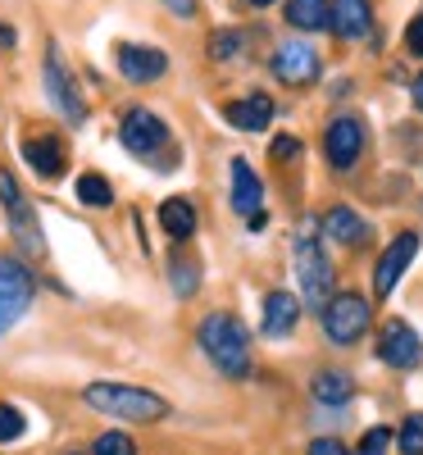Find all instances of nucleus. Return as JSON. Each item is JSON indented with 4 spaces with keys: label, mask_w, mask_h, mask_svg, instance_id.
Here are the masks:
<instances>
[{
    "label": "nucleus",
    "mask_w": 423,
    "mask_h": 455,
    "mask_svg": "<svg viewBox=\"0 0 423 455\" xmlns=\"http://www.w3.org/2000/svg\"><path fill=\"white\" fill-rule=\"evenodd\" d=\"M233 210L246 219L264 210V182L255 178V169L246 160H233Z\"/></svg>",
    "instance_id": "obj_15"
},
{
    "label": "nucleus",
    "mask_w": 423,
    "mask_h": 455,
    "mask_svg": "<svg viewBox=\"0 0 423 455\" xmlns=\"http://www.w3.org/2000/svg\"><path fill=\"white\" fill-rule=\"evenodd\" d=\"M164 5H169L178 19H191V14H196V0H164Z\"/></svg>",
    "instance_id": "obj_33"
},
{
    "label": "nucleus",
    "mask_w": 423,
    "mask_h": 455,
    "mask_svg": "<svg viewBox=\"0 0 423 455\" xmlns=\"http://www.w3.org/2000/svg\"><path fill=\"white\" fill-rule=\"evenodd\" d=\"M323 228H328V237L341 242V246H360V242L369 237L364 219H360L355 210H346V205H332V210L323 214Z\"/></svg>",
    "instance_id": "obj_19"
},
{
    "label": "nucleus",
    "mask_w": 423,
    "mask_h": 455,
    "mask_svg": "<svg viewBox=\"0 0 423 455\" xmlns=\"http://www.w3.org/2000/svg\"><path fill=\"white\" fill-rule=\"evenodd\" d=\"M196 283H201V278H196V269H191L187 259H178V264H173V291L191 296V291H196Z\"/></svg>",
    "instance_id": "obj_29"
},
{
    "label": "nucleus",
    "mask_w": 423,
    "mask_h": 455,
    "mask_svg": "<svg viewBox=\"0 0 423 455\" xmlns=\"http://www.w3.org/2000/svg\"><path fill=\"white\" fill-rule=\"evenodd\" d=\"M410 92H414V105L423 109V73H419V78H414V87H410Z\"/></svg>",
    "instance_id": "obj_34"
},
{
    "label": "nucleus",
    "mask_w": 423,
    "mask_h": 455,
    "mask_svg": "<svg viewBox=\"0 0 423 455\" xmlns=\"http://www.w3.org/2000/svg\"><path fill=\"white\" fill-rule=\"evenodd\" d=\"M319 51L315 46H305V42H287V46H278V55H274V73H278V83H287V87H310V83H319Z\"/></svg>",
    "instance_id": "obj_8"
},
{
    "label": "nucleus",
    "mask_w": 423,
    "mask_h": 455,
    "mask_svg": "<svg viewBox=\"0 0 423 455\" xmlns=\"http://www.w3.org/2000/svg\"><path fill=\"white\" fill-rule=\"evenodd\" d=\"M323 156L332 169H351L360 156H364V124L355 114H337L323 132Z\"/></svg>",
    "instance_id": "obj_6"
},
{
    "label": "nucleus",
    "mask_w": 423,
    "mask_h": 455,
    "mask_svg": "<svg viewBox=\"0 0 423 455\" xmlns=\"http://www.w3.org/2000/svg\"><path fill=\"white\" fill-rule=\"evenodd\" d=\"M378 355L387 360L392 369H410L423 355V341H419V332L410 323H387V328H382V337H378Z\"/></svg>",
    "instance_id": "obj_12"
},
{
    "label": "nucleus",
    "mask_w": 423,
    "mask_h": 455,
    "mask_svg": "<svg viewBox=\"0 0 423 455\" xmlns=\"http://www.w3.org/2000/svg\"><path fill=\"white\" fill-rule=\"evenodd\" d=\"M332 32L346 42L369 36V0H332Z\"/></svg>",
    "instance_id": "obj_17"
},
{
    "label": "nucleus",
    "mask_w": 423,
    "mask_h": 455,
    "mask_svg": "<svg viewBox=\"0 0 423 455\" xmlns=\"http://www.w3.org/2000/svg\"><path fill=\"white\" fill-rule=\"evenodd\" d=\"M119 68L128 83H156V78H164L169 60L156 46H119Z\"/></svg>",
    "instance_id": "obj_13"
},
{
    "label": "nucleus",
    "mask_w": 423,
    "mask_h": 455,
    "mask_svg": "<svg viewBox=\"0 0 423 455\" xmlns=\"http://www.w3.org/2000/svg\"><path fill=\"white\" fill-rule=\"evenodd\" d=\"M296 278H300V296L305 306H328L332 300V264L319 246V228L315 223H300L296 233Z\"/></svg>",
    "instance_id": "obj_2"
},
{
    "label": "nucleus",
    "mask_w": 423,
    "mask_h": 455,
    "mask_svg": "<svg viewBox=\"0 0 423 455\" xmlns=\"http://www.w3.org/2000/svg\"><path fill=\"white\" fill-rule=\"evenodd\" d=\"M405 51L423 60V14H419V19H410V28H405Z\"/></svg>",
    "instance_id": "obj_30"
},
{
    "label": "nucleus",
    "mask_w": 423,
    "mask_h": 455,
    "mask_svg": "<svg viewBox=\"0 0 423 455\" xmlns=\"http://www.w3.org/2000/svg\"><path fill=\"white\" fill-rule=\"evenodd\" d=\"M0 205L10 210V228H14L19 246H23V251H42V233H36V214H32L28 196L19 192L14 173H5V169H0Z\"/></svg>",
    "instance_id": "obj_7"
},
{
    "label": "nucleus",
    "mask_w": 423,
    "mask_h": 455,
    "mask_svg": "<svg viewBox=\"0 0 423 455\" xmlns=\"http://www.w3.org/2000/svg\"><path fill=\"white\" fill-rule=\"evenodd\" d=\"M78 201L92 205V210H105V205L114 201V192H109V182H105L100 173H83V178H78Z\"/></svg>",
    "instance_id": "obj_23"
},
{
    "label": "nucleus",
    "mask_w": 423,
    "mask_h": 455,
    "mask_svg": "<svg viewBox=\"0 0 423 455\" xmlns=\"http://www.w3.org/2000/svg\"><path fill=\"white\" fill-rule=\"evenodd\" d=\"M23 156H28V164L42 173V178H60L64 173V150H60L55 137H28L23 141Z\"/></svg>",
    "instance_id": "obj_18"
},
{
    "label": "nucleus",
    "mask_w": 423,
    "mask_h": 455,
    "mask_svg": "<svg viewBox=\"0 0 423 455\" xmlns=\"http://www.w3.org/2000/svg\"><path fill=\"white\" fill-rule=\"evenodd\" d=\"M315 396H319L323 405H346V401L355 396V378L341 373V369H323V373L315 378Z\"/></svg>",
    "instance_id": "obj_22"
},
{
    "label": "nucleus",
    "mask_w": 423,
    "mask_h": 455,
    "mask_svg": "<svg viewBox=\"0 0 423 455\" xmlns=\"http://www.w3.org/2000/svg\"><path fill=\"white\" fill-rule=\"evenodd\" d=\"M160 228H164L169 237H182V242H187L191 233H196V205L182 201V196L164 201V205H160Z\"/></svg>",
    "instance_id": "obj_21"
},
{
    "label": "nucleus",
    "mask_w": 423,
    "mask_h": 455,
    "mask_svg": "<svg viewBox=\"0 0 423 455\" xmlns=\"http://www.w3.org/2000/svg\"><path fill=\"white\" fill-rule=\"evenodd\" d=\"M310 455H346V446L337 437H319V442H310Z\"/></svg>",
    "instance_id": "obj_32"
},
{
    "label": "nucleus",
    "mask_w": 423,
    "mask_h": 455,
    "mask_svg": "<svg viewBox=\"0 0 423 455\" xmlns=\"http://www.w3.org/2000/svg\"><path fill=\"white\" fill-rule=\"evenodd\" d=\"M164 141H169V128L150 109H132L124 119V146L132 150V156H150V150H160Z\"/></svg>",
    "instance_id": "obj_11"
},
{
    "label": "nucleus",
    "mask_w": 423,
    "mask_h": 455,
    "mask_svg": "<svg viewBox=\"0 0 423 455\" xmlns=\"http://www.w3.org/2000/svg\"><path fill=\"white\" fill-rule=\"evenodd\" d=\"M287 23L300 32H323L332 28V5L328 0H287Z\"/></svg>",
    "instance_id": "obj_20"
},
{
    "label": "nucleus",
    "mask_w": 423,
    "mask_h": 455,
    "mask_svg": "<svg viewBox=\"0 0 423 455\" xmlns=\"http://www.w3.org/2000/svg\"><path fill=\"white\" fill-rule=\"evenodd\" d=\"M414 251H419V233H401V237H396L387 251H382L378 269H373V291H378V296H387V291L401 283V274L410 269Z\"/></svg>",
    "instance_id": "obj_10"
},
{
    "label": "nucleus",
    "mask_w": 423,
    "mask_h": 455,
    "mask_svg": "<svg viewBox=\"0 0 423 455\" xmlns=\"http://www.w3.org/2000/svg\"><path fill=\"white\" fill-rule=\"evenodd\" d=\"M296 156H300L296 137H274V160H296Z\"/></svg>",
    "instance_id": "obj_31"
},
{
    "label": "nucleus",
    "mask_w": 423,
    "mask_h": 455,
    "mask_svg": "<svg viewBox=\"0 0 423 455\" xmlns=\"http://www.w3.org/2000/svg\"><path fill=\"white\" fill-rule=\"evenodd\" d=\"M87 405L100 414H114V419H164L169 405L156 392H141V387H124V383H92L87 387Z\"/></svg>",
    "instance_id": "obj_3"
},
{
    "label": "nucleus",
    "mask_w": 423,
    "mask_h": 455,
    "mask_svg": "<svg viewBox=\"0 0 423 455\" xmlns=\"http://www.w3.org/2000/svg\"><path fill=\"white\" fill-rule=\"evenodd\" d=\"M223 119L233 124V128H242V132H264L268 119H274V100H268L264 92H255V96H246V100H233V105H227Z\"/></svg>",
    "instance_id": "obj_14"
},
{
    "label": "nucleus",
    "mask_w": 423,
    "mask_h": 455,
    "mask_svg": "<svg viewBox=\"0 0 423 455\" xmlns=\"http://www.w3.org/2000/svg\"><path fill=\"white\" fill-rule=\"evenodd\" d=\"M23 437V414L14 405H0V442H14Z\"/></svg>",
    "instance_id": "obj_28"
},
{
    "label": "nucleus",
    "mask_w": 423,
    "mask_h": 455,
    "mask_svg": "<svg viewBox=\"0 0 423 455\" xmlns=\"http://www.w3.org/2000/svg\"><path fill=\"white\" fill-rule=\"evenodd\" d=\"M242 42H246V36H242L237 28L214 32V36H210V55H214V60H237V55H242Z\"/></svg>",
    "instance_id": "obj_24"
},
{
    "label": "nucleus",
    "mask_w": 423,
    "mask_h": 455,
    "mask_svg": "<svg viewBox=\"0 0 423 455\" xmlns=\"http://www.w3.org/2000/svg\"><path fill=\"white\" fill-rule=\"evenodd\" d=\"M251 5H255V10H264V5H274V0H251Z\"/></svg>",
    "instance_id": "obj_35"
},
{
    "label": "nucleus",
    "mask_w": 423,
    "mask_h": 455,
    "mask_svg": "<svg viewBox=\"0 0 423 455\" xmlns=\"http://www.w3.org/2000/svg\"><path fill=\"white\" fill-rule=\"evenodd\" d=\"M201 351L210 355V364L227 378H246L251 373V337L233 315H210L201 323Z\"/></svg>",
    "instance_id": "obj_1"
},
{
    "label": "nucleus",
    "mask_w": 423,
    "mask_h": 455,
    "mask_svg": "<svg viewBox=\"0 0 423 455\" xmlns=\"http://www.w3.org/2000/svg\"><path fill=\"white\" fill-rule=\"evenodd\" d=\"M32 274L28 264H19L14 255H0V337H5L32 306Z\"/></svg>",
    "instance_id": "obj_5"
},
{
    "label": "nucleus",
    "mask_w": 423,
    "mask_h": 455,
    "mask_svg": "<svg viewBox=\"0 0 423 455\" xmlns=\"http://www.w3.org/2000/svg\"><path fill=\"white\" fill-rule=\"evenodd\" d=\"M300 319V300L291 291H274L264 300V337H287Z\"/></svg>",
    "instance_id": "obj_16"
},
{
    "label": "nucleus",
    "mask_w": 423,
    "mask_h": 455,
    "mask_svg": "<svg viewBox=\"0 0 423 455\" xmlns=\"http://www.w3.org/2000/svg\"><path fill=\"white\" fill-rule=\"evenodd\" d=\"M369 319H373L369 300L355 296V291H341L323 306V332H328V341H337V347H355V341L364 337V328H369Z\"/></svg>",
    "instance_id": "obj_4"
},
{
    "label": "nucleus",
    "mask_w": 423,
    "mask_h": 455,
    "mask_svg": "<svg viewBox=\"0 0 423 455\" xmlns=\"http://www.w3.org/2000/svg\"><path fill=\"white\" fill-rule=\"evenodd\" d=\"M92 455H137V446H132L128 433H105V437H96Z\"/></svg>",
    "instance_id": "obj_26"
},
{
    "label": "nucleus",
    "mask_w": 423,
    "mask_h": 455,
    "mask_svg": "<svg viewBox=\"0 0 423 455\" xmlns=\"http://www.w3.org/2000/svg\"><path fill=\"white\" fill-rule=\"evenodd\" d=\"M396 442H401V455H423V414H410Z\"/></svg>",
    "instance_id": "obj_25"
},
{
    "label": "nucleus",
    "mask_w": 423,
    "mask_h": 455,
    "mask_svg": "<svg viewBox=\"0 0 423 455\" xmlns=\"http://www.w3.org/2000/svg\"><path fill=\"white\" fill-rule=\"evenodd\" d=\"M392 451V428H369L355 455H387Z\"/></svg>",
    "instance_id": "obj_27"
},
{
    "label": "nucleus",
    "mask_w": 423,
    "mask_h": 455,
    "mask_svg": "<svg viewBox=\"0 0 423 455\" xmlns=\"http://www.w3.org/2000/svg\"><path fill=\"white\" fill-rule=\"evenodd\" d=\"M46 96L60 105V114H64L68 124H83V119H87V105H83L78 87H73V78L64 73V64H60V51H55V46L46 51Z\"/></svg>",
    "instance_id": "obj_9"
}]
</instances>
